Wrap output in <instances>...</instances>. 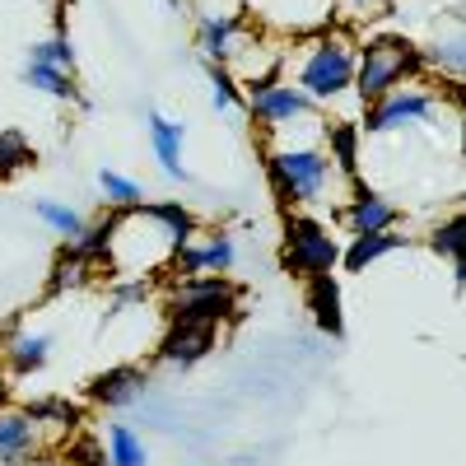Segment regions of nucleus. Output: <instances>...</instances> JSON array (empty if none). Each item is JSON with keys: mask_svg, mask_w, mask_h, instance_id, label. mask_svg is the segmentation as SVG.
Here are the masks:
<instances>
[{"mask_svg": "<svg viewBox=\"0 0 466 466\" xmlns=\"http://www.w3.org/2000/svg\"><path fill=\"white\" fill-rule=\"evenodd\" d=\"M0 397H5V382H0Z\"/></svg>", "mask_w": 466, "mask_h": 466, "instance_id": "obj_32", "label": "nucleus"}, {"mask_svg": "<svg viewBox=\"0 0 466 466\" xmlns=\"http://www.w3.org/2000/svg\"><path fill=\"white\" fill-rule=\"evenodd\" d=\"M210 98H215L219 112L243 107V94H238V85H233V75H228L224 66H210Z\"/></svg>", "mask_w": 466, "mask_h": 466, "instance_id": "obj_28", "label": "nucleus"}, {"mask_svg": "<svg viewBox=\"0 0 466 466\" xmlns=\"http://www.w3.org/2000/svg\"><path fill=\"white\" fill-rule=\"evenodd\" d=\"M397 219H401V210L387 197H378V191H369V187H360L345 206V228L350 233H387Z\"/></svg>", "mask_w": 466, "mask_h": 466, "instance_id": "obj_13", "label": "nucleus"}, {"mask_svg": "<svg viewBox=\"0 0 466 466\" xmlns=\"http://www.w3.org/2000/svg\"><path fill=\"white\" fill-rule=\"evenodd\" d=\"M266 173H270V187H276V197L285 206H313V201H322L336 164L327 149L299 145V149H270Z\"/></svg>", "mask_w": 466, "mask_h": 466, "instance_id": "obj_2", "label": "nucleus"}, {"mask_svg": "<svg viewBox=\"0 0 466 466\" xmlns=\"http://www.w3.org/2000/svg\"><path fill=\"white\" fill-rule=\"evenodd\" d=\"M350 5H355L360 15H382L387 5H392V0H350Z\"/></svg>", "mask_w": 466, "mask_h": 466, "instance_id": "obj_31", "label": "nucleus"}, {"mask_svg": "<svg viewBox=\"0 0 466 466\" xmlns=\"http://www.w3.org/2000/svg\"><path fill=\"white\" fill-rule=\"evenodd\" d=\"M308 308H313V322L327 331V336H340L345 331V318H340V285L331 270L322 276H308Z\"/></svg>", "mask_w": 466, "mask_h": 466, "instance_id": "obj_16", "label": "nucleus"}, {"mask_svg": "<svg viewBox=\"0 0 466 466\" xmlns=\"http://www.w3.org/2000/svg\"><path fill=\"white\" fill-rule=\"evenodd\" d=\"M215 340H219V327H215V322H187V318H173L168 331L159 336V364H177V369H187V364L206 360L210 350H215Z\"/></svg>", "mask_w": 466, "mask_h": 466, "instance_id": "obj_9", "label": "nucleus"}, {"mask_svg": "<svg viewBox=\"0 0 466 466\" xmlns=\"http://www.w3.org/2000/svg\"><path fill=\"white\" fill-rule=\"evenodd\" d=\"M107 466H145V443L127 424H107Z\"/></svg>", "mask_w": 466, "mask_h": 466, "instance_id": "obj_21", "label": "nucleus"}, {"mask_svg": "<svg viewBox=\"0 0 466 466\" xmlns=\"http://www.w3.org/2000/svg\"><path fill=\"white\" fill-rule=\"evenodd\" d=\"M397 248H406V233H355V243L340 252V261H345V270H364Z\"/></svg>", "mask_w": 466, "mask_h": 466, "instance_id": "obj_18", "label": "nucleus"}, {"mask_svg": "<svg viewBox=\"0 0 466 466\" xmlns=\"http://www.w3.org/2000/svg\"><path fill=\"white\" fill-rule=\"evenodd\" d=\"M168 318H187V322H224L238 313V289L224 276H177L164 294Z\"/></svg>", "mask_w": 466, "mask_h": 466, "instance_id": "obj_4", "label": "nucleus"}, {"mask_svg": "<svg viewBox=\"0 0 466 466\" xmlns=\"http://www.w3.org/2000/svg\"><path fill=\"white\" fill-rule=\"evenodd\" d=\"M145 369H136V364H116V369H107V373H98L94 382H89V401L94 406H107V410H122V406H136L140 397H145Z\"/></svg>", "mask_w": 466, "mask_h": 466, "instance_id": "obj_12", "label": "nucleus"}, {"mask_svg": "<svg viewBox=\"0 0 466 466\" xmlns=\"http://www.w3.org/2000/svg\"><path fill=\"white\" fill-rule=\"evenodd\" d=\"M360 122H336L327 127V154H331V164H340L345 173H355L360 168Z\"/></svg>", "mask_w": 466, "mask_h": 466, "instance_id": "obj_20", "label": "nucleus"}, {"mask_svg": "<svg viewBox=\"0 0 466 466\" xmlns=\"http://www.w3.org/2000/svg\"><path fill=\"white\" fill-rule=\"evenodd\" d=\"M340 261V248L336 238L327 233V224L308 219V215H289L285 219V266L294 270V276H322V270H331Z\"/></svg>", "mask_w": 466, "mask_h": 466, "instance_id": "obj_6", "label": "nucleus"}, {"mask_svg": "<svg viewBox=\"0 0 466 466\" xmlns=\"http://www.w3.org/2000/svg\"><path fill=\"white\" fill-rule=\"evenodd\" d=\"M47 448L43 420L28 406H0V466H24Z\"/></svg>", "mask_w": 466, "mask_h": 466, "instance_id": "obj_8", "label": "nucleus"}, {"mask_svg": "<svg viewBox=\"0 0 466 466\" xmlns=\"http://www.w3.org/2000/svg\"><path fill=\"white\" fill-rule=\"evenodd\" d=\"M98 187H103V201H107L112 210H131V206H140V197H145L136 177H122V173H112V168L98 173Z\"/></svg>", "mask_w": 466, "mask_h": 466, "instance_id": "obj_25", "label": "nucleus"}, {"mask_svg": "<svg viewBox=\"0 0 466 466\" xmlns=\"http://www.w3.org/2000/svg\"><path fill=\"white\" fill-rule=\"evenodd\" d=\"M243 107L266 131L313 122V98H308L303 89H294V85H280L276 75H252V80H243Z\"/></svg>", "mask_w": 466, "mask_h": 466, "instance_id": "obj_5", "label": "nucleus"}, {"mask_svg": "<svg viewBox=\"0 0 466 466\" xmlns=\"http://www.w3.org/2000/svg\"><path fill=\"white\" fill-rule=\"evenodd\" d=\"M439 107V98L434 94H424V89H392V94H382L378 103H369L364 107V122H360V131H369V136H387V131H401V127H415V122H424Z\"/></svg>", "mask_w": 466, "mask_h": 466, "instance_id": "obj_7", "label": "nucleus"}, {"mask_svg": "<svg viewBox=\"0 0 466 466\" xmlns=\"http://www.w3.org/2000/svg\"><path fill=\"white\" fill-rule=\"evenodd\" d=\"M28 61L37 66H56V70H75V47H70V37H43V43H33L28 47Z\"/></svg>", "mask_w": 466, "mask_h": 466, "instance_id": "obj_26", "label": "nucleus"}, {"mask_svg": "<svg viewBox=\"0 0 466 466\" xmlns=\"http://www.w3.org/2000/svg\"><path fill=\"white\" fill-rule=\"evenodd\" d=\"M28 164H33L28 140H24L19 131H0V177H10V173H19V168H28Z\"/></svg>", "mask_w": 466, "mask_h": 466, "instance_id": "obj_27", "label": "nucleus"}, {"mask_svg": "<svg viewBox=\"0 0 466 466\" xmlns=\"http://www.w3.org/2000/svg\"><path fill=\"white\" fill-rule=\"evenodd\" d=\"M197 47H201V56L210 66H228L248 47V19H238V15H201Z\"/></svg>", "mask_w": 466, "mask_h": 466, "instance_id": "obj_11", "label": "nucleus"}, {"mask_svg": "<svg viewBox=\"0 0 466 466\" xmlns=\"http://www.w3.org/2000/svg\"><path fill=\"white\" fill-rule=\"evenodd\" d=\"M89 280H94V261L75 257V252H61V257H56V266H52L47 289H52V294H61V289H80V285H89Z\"/></svg>", "mask_w": 466, "mask_h": 466, "instance_id": "obj_23", "label": "nucleus"}, {"mask_svg": "<svg viewBox=\"0 0 466 466\" xmlns=\"http://www.w3.org/2000/svg\"><path fill=\"white\" fill-rule=\"evenodd\" d=\"M24 85L28 89H37V94H47V98H61V103H75V107H89V98L75 89V80H70V70H56V66H37V61H28L24 66Z\"/></svg>", "mask_w": 466, "mask_h": 466, "instance_id": "obj_17", "label": "nucleus"}, {"mask_svg": "<svg viewBox=\"0 0 466 466\" xmlns=\"http://www.w3.org/2000/svg\"><path fill=\"white\" fill-rule=\"evenodd\" d=\"M233 266V238L228 233H210L201 243H182L168 261V276H224Z\"/></svg>", "mask_w": 466, "mask_h": 466, "instance_id": "obj_10", "label": "nucleus"}, {"mask_svg": "<svg viewBox=\"0 0 466 466\" xmlns=\"http://www.w3.org/2000/svg\"><path fill=\"white\" fill-rule=\"evenodd\" d=\"M149 145H154V159H159V168L177 182H187L191 173L182 168V122H168L164 112H149Z\"/></svg>", "mask_w": 466, "mask_h": 466, "instance_id": "obj_15", "label": "nucleus"}, {"mask_svg": "<svg viewBox=\"0 0 466 466\" xmlns=\"http://www.w3.org/2000/svg\"><path fill=\"white\" fill-rule=\"evenodd\" d=\"M424 66H420V47L401 33H382V37H369L364 52L355 56V98L369 107L378 103L382 94L401 89L406 80H415Z\"/></svg>", "mask_w": 466, "mask_h": 466, "instance_id": "obj_1", "label": "nucleus"}, {"mask_svg": "<svg viewBox=\"0 0 466 466\" xmlns=\"http://www.w3.org/2000/svg\"><path fill=\"white\" fill-rule=\"evenodd\" d=\"M430 248H434L439 257H448V261H452L457 280H461V270H466V219H461V215H452L448 224H439V228H434V238H430Z\"/></svg>", "mask_w": 466, "mask_h": 466, "instance_id": "obj_19", "label": "nucleus"}, {"mask_svg": "<svg viewBox=\"0 0 466 466\" xmlns=\"http://www.w3.org/2000/svg\"><path fill=\"white\" fill-rule=\"evenodd\" d=\"M149 210L159 215V219L177 233V238H182V243L191 238V233H197V219H191V210H187V206H177V201H154Z\"/></svg>", "mask_w": 466, "mask_h": 466, "instance_id": "obj_29", "label": "nucleus"}, {"mask_svg": "<svg viewBox=\"0 0 466 466\" xmlns=\"http://www.w3.org/2000/svg\"><path fill=\"white\" fill-rule=\"evenodd\" d=\"M149 299V285L145 280H127V285H116V294H112V308H127V303H145Z\"/></svg>", "mask_w": 466, "mask_h": 466, "instance_id": "obj_30", "label": "nucleus"}, {"mask_svg": "<svg viewBox=\"0 0 466 466\" xmlns=\"http://www.w3.org/2000/svg\"><path fill=\"white\" fill-rule=\"evenodd\" d=\"M33 215L43 219L52 233H61V238L70 243L75 233L85 228V219H80V210H70V206H61V201H52V197H43V201H33Z\"/></svg>", "mask_w": 466, "mask_h": 466, "instance_id": "obj_24", "label": "nucleus"}, {"mask_svg": "<svg viewBox=\"0 0 466 466\" xmlns=\"http://www.w3.org/2000/svg\"><path fill=\"white\" fill-rule=\"evenodd\" d=\"M0 355H5L10 373H37L52 355V336L47 331H28V327H15L5 340H0Z\"/></svg>", "mask_w": 466, "mask_h": 466, "instance_id": "obj_14", "label": "nucleus"}, {"mask_svg": "<svg viewBox=\"0 0 466 466\" xmlns=\"http://www.w3.org/2000/svg\"><path fill=\"white\" fill-rule=\"evenodd\" d=\"M355 56L360 52L350 47L345 37H322V43L308 47L294 89H303L313 103H331V98L350 94V89H355Z\"/></svg>", "mask_w": 466, "mask_h": 466, "instance_id": "obj_3", "label": "nucleus"}, {"mask_svg": "<svg viewBox=\"0 0 466 466\" xmlns=\"http://www.w3.org/2000/svg\"><path fill=\"white\" fill-rule=\"evenodd\" d=\"M420 66H434V70H448L452 80L461 75V66H466V47H461V33H452V37H434L430 47H420Z\"/></svg>", "mask_w": 466, "mask_h": 466, "instance_id": "obj_22", "label": "nucleus"}]
</instances>
